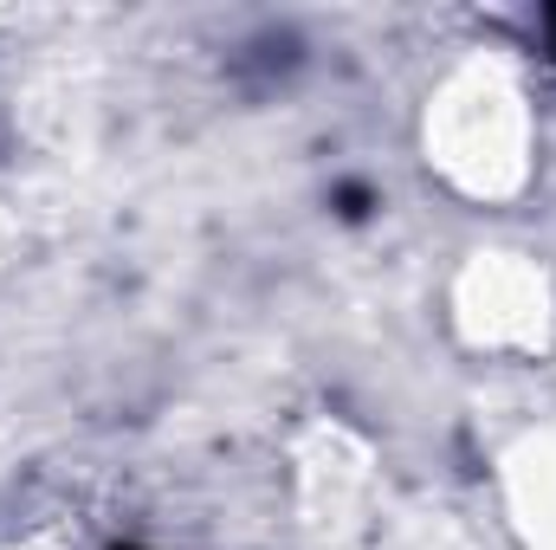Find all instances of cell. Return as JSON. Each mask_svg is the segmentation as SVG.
<instances>
[{
  "instance_id": "cell-1",
  "label": "cell",
  "mask_w": 556,
  "mask_h": 550,
  "mask_svg": "<svg viewBox=\"0 0 556 550\" xmlns=\"http://www.w3.org/2000/svg\"><path fill=\"white\" fill-rule=\"evenodd\" d=\"M544 33H551V59H556V13H544Z\"/></svg>"
}]
</instances>
